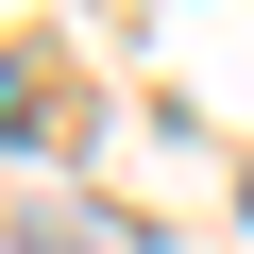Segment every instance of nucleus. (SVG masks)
<instances>
[{
  "label": "nucleus",
  "instance_id": "nucleus-1",
  "mask_svg": "<svg viewBox=\"0 0 254 254\" xmlns=\"http://www.w3.org/2000/svg\"><path fill=\"white\" fill-rule=\"evenodd\" d=\"M17 119H34V68H0V136H17Z\"/></svg>",
  "mask_w": 254,
  "mask_h": 254
}]
</instances>
